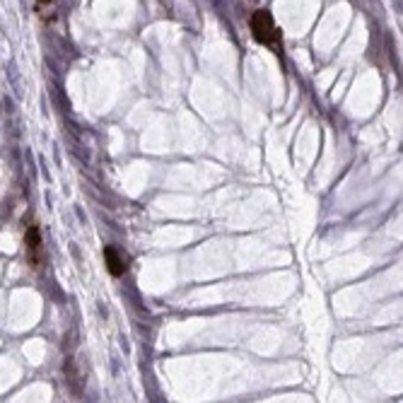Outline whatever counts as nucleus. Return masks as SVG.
Instances as JSON below:
<instances>
[{"label": "nucleus", "mask_w": 403, "mask_h": 403, "mask_svg": "<svg viewBox=\"0 0 403 403\" xmlns=\"http://www.w3.org/2000/svg\"><path fill=\"white\" fill-rule=\"evenodd\" d=\"M251 31H254V39L259 44L268 46L276 56L283 58V39L281 31H278L276 22H273V15L268 10H256L254 17H251Z\"/></svg>", "instance_id": "1"}, {"label": "nucleus", "mask_w": 403, "mask_h": 403, "mask_svg": "<svg viewBox=\"0 0 403 403\" xmlns=\"http://www.w3.org/2000/svg\"><path fill=\"white\" fill-rule=\"evenodd\" d=\"M27 251H29V261L34 266H39L41 261V234L36 227H29L27 229Z\"/></svg>", "instance_id": "2"}, {"label": "nucleus", "mask_w": 403, "mask_h": 403, "mask_svg": "<svg viewBox=\"0 0 403 403\" xmlns=\"http://www.w3.org/2000/svg\"><path fill=\"white\" fill-rule=\"evenodd\" d=\"M104 259H106V268H109L111 276H123V271H126V263H123L121 254L114 249V246H106V249H104Z\"/></svg>", "instance_id": "3"}, {"label": "nucleus", "mask_w": 403, "mask_h": 403, "mask_svg": "<svg viewBox=\"0 0 403 403\" xmlns=\"http://www.w3.org/2000/svg\"><path fill=\"white\" fill-rule=\"evenodd\" d=\"M39 3H41V0H39ZM46 3H51V0H46Z\"/></svg>", "instance_id": "4"}]
</instances>
